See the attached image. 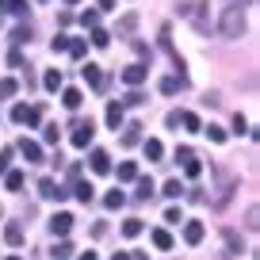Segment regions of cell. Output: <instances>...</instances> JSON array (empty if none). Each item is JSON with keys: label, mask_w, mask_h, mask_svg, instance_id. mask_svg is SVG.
<instances>
[{"label": "cell", "mask_w": 260, "mask_h": 260, "mask_svg": "<svg viewBox=\"0 0 260 260\" xmlns=\"http://www.w3.org/2000/svg\"><path fill=\"white\" fill-rule=\"evenodd\" d=\"M218 35L222 39H241L245 35V12L241 8H222V16H218Z\"/></svg>", "instance_id": "1"}, {"label": "cell", "mask_w": 260, "mask_h": 260, "mask_svg": "<svg viewBox=\"0 0 260 260\" xmlns=\"http://www.w3.org/2000/svg\"><path fill=\"white\" fill-rule=\"evenodd\" d=\"M180 16L191 19L199 31H211V19H207V4L203 0H191V4H180Z\"/></svg>", "instance_id": "2"}, {"label": "cell", "mask_w": 260, "mask_h": 260, "mask_svg": "<svg viewBox=\"0 0 260 260\" xmlns=\"http://www.w3.org/2000/svg\"><path fill=\"white\" fill-rule=\"evenodd\" d=\"M39 119H42V107H31V104L12 107V122H19V126H39Z\"/></svg>", "instance_id": "3"}, {"label": "cell", "mask_w": 260, "mask_h": 260, "mask_svg": "<svg viewBox=\"0 0 260 260\" xmlns=\"http://www.w3.org/2000/svg\"><path fill=\"white\" fill-rule=\"evenodd\" d=\"M92 134H96L92 119H77V122H73V134H69V138H73V146H77V149H88V146H92Z\"/></svg>", "instance_id": "4"}, {"label": "cell", "mask_w": 260, "mask_h": 260, "mask_svg": "<svg viewBox=\"0 0 260 260\" xmlns=\"http://www.w3.org/2000/svg\"><path fill=\"white\" fill-rule=\"evenodd\" d=\"M81 77L84 81H88V88H96V92H104L107 88V77H104V69H100V65H81Z\"/></svg>", "instance_id": "5"}, {"label": "cell", "mask_w": 260, "mask_h": 260, "mask_svg": "<svg viewBox=\"0 0 260 260\" xmlns=\"http://www.w3.org/2000/svg\"><path fill=\"white\" fill-rule=\"evenodd\" d=\"M176 161L184 165V172H187V176H199V172H203V165H199V157H195V153H191V149H187V146H184V149H176Z\"/></svg>", "instance_id": "6"}, {"label": "cell", "mask_w": 260, "mask_h": 260, "mask_svg": "<svg viewBox=\"0 0 260 260\" xmlns=\"http://www.w3.org/2000/svg\"><path fill=\"white\" fill-rule=\"evenodd\" d=\"M73 222H77V218H73V214H69V211H57L54 218H50V230H54L57 237H69V230H73Z\"/></svg>", "instance_id": "7"}, {"label": "cell", "mask_w": 260, "mask_h": 260, "mask_svg": "<svg viewBox=\"0 0 260 260\" xmlns=\"http://www.w3.org/2000/svg\"><path fill=\"white\" fill-rule=\"evenodd\" d=\"M39 195H42V199H57V203H61V199H65V187L61 184H57V180H39Z\"/></svg>", "instance_id": "8"}, {"label": "cell", "mask_w": 260, "mask_h": 260, "mask_svg": "<svg viewBox=\"0 0 260 260\" xmlns=\"http://www.w3.org/2000/svg\"><path fill=\"white\" fill-rule=\"evenodd\" d=\"M146 77H149V69H146V65H126V69H122V81H126L130 88H138V84L146 81Z\"/></svg>", "instance_id": "9"}, {"label": "cell", "mask_w": 260, "mask_h": 260, "mask_svg": "<svg viewBox=\"0 0 260 260\" xmlns=\"http://www.w3.org/2000/svg\"><path fill=\"white\" fill-rule=\"evenodd\" d=\"M19 153L27 157V165H39V161H42V146H39V142H31V138L19 142Z\"/></svg>", "instance_id": "10"}, {"label": "cell", "mask_w": 260, "mask_h": 260, "mask_svg": "<svg viewBox=\"0 0 260 260\" xmlns=\"http://www.w3.org/2000/svg\"><path fill=\"white\" fill-rule=\"evenodd\" d=\"M92 172H100V176H104V172H111V157L104 153V149H92Z\"/></svg>", "instance_id": "11"}, {"label": "cell", "mask_w": 260, "mask_h": 260, "mask_svg": "<svg viewBox=\"0 0 260 260\" xmlns=\"http://www.w3.org/2000/svg\"><path fill=\"white\" fill-rule=\"evenodd\" d=\"M4 241H8L12 249H19V245H23V226H19V222H8V226H4Z\"/></svg>", "instance_id": "12"}, {"label": "cell", "mask_w": 260, "mask_h": 260, "mask_svg": "<svg viewBox=\"0 0 260 260\" xmlns=\"http://www.w3.org/2000/svg\"><path fill=\"white\" fill-rule=\"evenodd\" d=\"M180 88H187V77H184V73H180V77H165V81H161V92H165V96H176Z\"/></svg>", "instance_id": "13"}, {"label": "cell", "mask_w": 260, "mask_h": 260, "mask_svg": "<svg viewBox=\"0 0 260 260\" xmlns=\"http://www.w3.org/2000/svg\"><path fill=\"white\" fill-rule=\"evenodd\" d=\"M61 104L69 107V111H77V107L84 104V92L81 88H61Z\"/></svg>", "instance_id": "14"}, {"label": "cell", "mask_w": 260, "mask_h": 260, "mask_svg": "<svg viewBox=\"0 0 260 260\" xmlns=\"http://www.w3.org/2000/svg\"><path fill=\"white\" fill-rule=\"evenodd\" d=\"M203 234H207L203 222H187V226H184V241L187 245H199V241H203Z\"/></svg>", "instance_id": "15"}, {"label": "cell", "mask_w": 260, "mask_h": 260, "mask_svg": "<svg viewBox=\"0 0 260 260\" xmlns=\"http://www.w3.org/2000/svg\"><path fill=\"white\" fill-rule=\"evenodd\" d=\"M138 138H142V122H126L122 126V146H138Z\"/></svg>", "instance_id": "16"}, {"label": "cell", "mask_w": 260, "mask_h": 260, "mask_svg": "<svg viewBox=\"0 0 260 260\" xmlns=\"http://www.w3.org/2000/svg\"><path fill=\"white\" fill-rule=\"evenodd\" d=\"M73 252H77V249H73V241H65V237H61V241L50 249V256H54V260H69Z\"/></svg>", "instance_id": "17"}, {"label": "cell", "mask_w": 260, "mask_h": 260, "mask_svg": "<svg viewBox=\"0 0 260 260\" xmlns=\"http://www.w3.org/2000/svg\"><path fill=\"white\" fill-rule=\"evenodd\" d=\"M104 119H107V126H111V130H119V126H122V104H107V115H104Z\"/></svg>", "instance_id": "18"}, {"label": "cell", "mask_w": 260, "mask_h": 260, "mask_svg": "<svg viewBox=\"0 0 260 260\" xmlns=\"http://www.w3.org/2000/svg\"><path fill=\"white\" fill-rule=\"evenodd\" d=\"M42 84H46V92H57V88H61V69H46Z\"/></svg>", "instance_id": "19"}, {"label": "cell", "mask_w": 260, "mask_h": 260, "mask_svg": "<svg viewBox=\"0 0 260 260\" xmlns=\"http://www.w3.org/2000/svg\"><path fill=\"white\" fill-rule=\"evenodd\" d=\"M149 241H153L157 249H172V234H169V230H153V234H149Z\"/></svg>", "instance_id": "20"}, {"label": "cell", "mask_w": 260, "mask_h": 260, "mask_svg": "<svg viewBox=\"0 0 260 260\" xmlns=\"http://www.w3.org/2000/svg\"><path fill=\"white\" fill-rule=\"evenodd\" d=\"M73 191H77V199H81V203H92V191H96V187H92L88 180H77Z\"/></svg>", "instance_id": "21"}, {"label": "cell", "mask_w": 260, "mask_h": 260, "mask_svg": "<svg viewBox=\"0 0 260 260\" xmlns=\"http://www.w3.org/2000/svg\"><path fill=\"white\" fill-rule=\"evenodd\" d=\"M180 126H187V130H203V122H199V115H195V111H180Z\"/></svg>", "instance_id": "22"}, {"label": "cell", "mask_w": 260, "mask_h": 260, "mask_svg": "<svg viewBox=\"0 0 260 260\" xmlns=\"http://www.w3.org/2000/svg\"><path fill=\"white\" fill-rule=\"evenodd\" d=\"M146 157H149V161H161V157H165V146H161L157 138H149V142H146Z\"/></svg>", "instance_id": "23"}, {"label": "cell", "mask_w": 260, "mask_h": 260, "mask_svg": "<svg viewBox=\"0 0 260 260\" xmlns=\"http://www.w3.org/2000/svg\"><path fill=\"white\" fill-rule=\"evenodd\" d=\"M122 203H126V195H122V191H107V199H104V207H107V211H119Z\"/></svg>", "instance_id": "24"}, {"label": "cell", "mask_w": 260, "mask_h": 260, "mask_svg": "<svg viewBox=\"0 0 260 260\" xmlns=\"http://www.w3.org/2000/svg\"><path fill=\"white\" fill-rule=\"evenodd\" d=\"M4 187H8V191H19V187H23V172H4Z\"/></svg>", "instance_id": "25"}, {"label": "cell", "mask_w": 260, "mask_h": 260, "mask_svg": "<svg viewBox=\"0 0 260 260\" xmlns=\"http://www.w3.org/2000/svg\"><path fill=\"white\" fill-rule=\"evenodd\" d=\"M142 234V218H126L122 222V237H138Z\"/></svg>", "instance_id": "26"}, {"label": "cell", "mask_w": 260, "mask_h": 260, "mask_svg": "<svg viewBox=\"0 0 260 260\" xmlns=\"http://www.w3.org/2000/svg\"><path fill=\"white\" fill-rule=\"evenodd\" d=\"M119 180H138V165L122 161V165H119Z\"/></svg>", "instance_id": "27"}, {"label": "cell", "mask_w": 260, "mask_h": 260, "mask_svg": "<svg viewBox=\"0 0 260 260\" xmlns=\"http://www.w3.org/2000/svg\"><path fill=\"white\" fill-rule=\"evenodd\" d=\"M134 195H138V199H149V195H153V180L142 176V180H138V191H134Z\"/></svg>", "instance_id": "28"}, {"label": "cell", "mask_w": 260, "mask_h": 260, "mask_svg": "<svg viewBox=\"0 0 260 260\" xmlns=\"http://www.w3.org/2000/svg\"><path fill=\"white\" fill-rule=\"evenodd\" d=\"M65 50H69V54H73V57H84V50H88V42H84V39H69V46H65Z\"/></svg>", "instance_id": "29"}, {"label": "cell", "mask_w": 260, "mask_h": 260, "mask_svg": "<svg viewBox=\"0 0 260 260\" xmlns=\"http://www.w3.org/2000/svg\"><path fill=\"white\" fill-rule=\"evenodd\" d=\"M107 42H111V35L104 27H92V46H107Z\"/></svg>", "instance_id": "30"}, {"label": "cell", "mask_w": 260, "mask_h": 260, "mask_svg": "<svg viewBox=\"0 0 260 260\" xmlns=\"http://www.w3.org/2000/svg\"><path fill=\"white\" fill-rule=\"evenodd\" d=\"M12 42H16V46L31 42V27H16V31H12Z\"/></svg>", "instance_id": "31"}, {"label": "cell", "mask_w": 260, "mask_h": 260, "mask_svg": "<svg viewBox=\"0 0 260 260\" xmlns=\"http://www.w3.org/2000/svg\"><path fill=\"white\" fill-rule=\"evenodd\" d=\"M165 195H169V199H180V195H184V184H180V180H169V184H165Z\"/></svg>", "instance_id": "32"}, {"label": "cell", "mask_w": 260, "mask_h": 260, "mask_svg": "<svg viewBox=\"0 0 260 260\" xmlns=\"http://www.w3.org/2000/svg\"><path fill=\"white\" fill-rule=\"evenodd\" d=\"M4 8H8L12 16H23V12H27V0H4Z\"/></svg>", "instance_id": "33"}, {"label": "cell", "mask_w": 260, "mask_h": 260, "mask_svg": "<svg viewBox=\"0 0 260 260\" xmlns=\"http://www.w3.org/2000/svg\"><path fill=\"white\" fill-rule=\"evenodd\" d=\"M222 237H226V245H230V252H241V237H237V234H234V230H226V234H222Z\"/></svg>", "instance_id": "34"}, {"label": "cell", "mask_w": 260, "mask_h": 260, "mask_svg": "<svg viewBox=\"0 0 260 260\" xmlns=\"http://www.w3.org/2000/svg\"><path fill=\"white\" fill-rule=\"evenodd\" d=\"M122 104H126V107H138V104H146V96L134 88V92H126V100H122Z\"/></svg>", "instance_id": "35"}, {"label": "cell", "mask_w": 260, "mask_h": 260, "mask_svg": "<svg viewBox=\"0 0 260 260\" xmlns=\"http://www.w3.org/2000/svg\"><path fill=\"white\" fill-rule=\"evenodd\" d=\"M207 138H211V142H218V146H222V142H226V130H222V126H207Z\"/></svg>", "instance_id": "36"}, {"label": "cell", "mask_w": 260, "mask_h": 260, "mask_svg": "<svg viewBox=\"0 0 260 260\" xmlns=\"http://www.w3.org/2000/svg\"><path fill=\"white\" fill-rule=\"evenodd\" d=\"M256 218H260V211H256V207H249V211H245V226H249V230H256V226H260Z\"/></svg>", "instance_id": "37"}, {"label": "cell", "mask_w": 260, "mask_h": 260, "mask_svg": "<svg viewBox=\"0 0 260 260\" xmlns=\"http://www.w3.org/2000/svg\"><path fill=\"white\" fill-rule=\"evenodd\" d=\"M16 96V81H0V100H8Z\"/></svg>", "instance_id": "38"}, {"label": "cell", "mask_w": 260, "mask_h": 260, "mask_svg": "<svg viewBox=\"0 0 260 260\" xmlns=\"http://www.w3.org/2000/svg\"><path fill=\"white\" fill-rule=\"evenodd\" d=\"M4 172H12V149L0 153V176H4Z\"/></svg>", "instance_id": "39"}, {"label": "cell", "mask_w": 260, "mask_h": 260, "mask_svg": "<svg viewBox=\"0 0 260 260\" xmlns=\"http://www.w3.org/2000/svg\"><path fill=\"white\" fill-rule=\"evenodd\" d=\"M57 138H61V134H57V126H42V142H50V146H54Z\"/></svg>", "instance_id": "40"}, {"label": "cell", "mask_w": 260, "mask_h": 260, "mask_svg": "<svg viewBox=\"0 0 260 260\" xmlns=\"http://www.w3.org/2000/svg\"><path fill=\"white\" fill-rule=\"evenodd\" d=\"M65 46H69V39H65V35H57V39H54V42H50V50H54V54H61V50H65Z\"/></svg>", "instance_id": "41"}, {"label": "cell", "mask_w": 260, "mask_h": 260, "mask_svg": "<svg viewBox=\"0 0 260 260\" xmlns=\"http://www.w3.org/2000/svg\"><path fill=\"white\" fill-rule=\"evenodd\" d=\"M81 23H84V27H100V16H96V12H84Z\"/></svg>", "instance_id": "42"}, {"label": "cell", "mask_w": 260, "mask_h": 260, "mask_svg": "<svg viewBox=\"0 0 260 260\" xmlns=\"http://www.w3.org/2000/svg\"><path fill=\"white\" fill-rule=\"evenodd\" d=\"M134 23H138V19H134V16H126V19L119 23V31H122V35H130V31H134Z\"/></svg>", "instance_id": "43"}, {"label": "cell", "mask_w": 260, "mask_h": 260, "mask_svg": "<svg viewBox=\"0 0 260 260\" xmlns=\"http://www.w3.org/2000/svg\"><path fill=\"white\" fill-rule=\"evenodd\" d=\"M234 130H237V134H245V130H249V122H245L241 115H234Z\"/></svg>", "instance_id": "44"}, {"label": "cell", "mask_w": 260, "mask_h": 260, "mask_svg": "<svg viewBox=\"0 0 260 260\" xmlns=\"http://www.w3.org/2000/svg\"><path fill=\"white\" fill-rule=\"evenodd\" d=\"M230 4H234V8H249L252 0H230Z\"/></svg>", "instance_id": "45"}, {"label": "cell", "mask_w": 260, "mask_h": 260, "mask_svg": "<svg viewBox=\"0 0 260 260\" xmlns=\"http://www.w3.org/2000/svg\"><path fill=\"white\" fill-rule=\"evenodd\" d=\"M126 260H146V252H130V256Z\"/></svg>", "instance_id": "46"}, {"label": "cell", "mask_w": 260, "mask_h": 260, "mask_svg": "<svg viewBox=\"0 0 260 260\" xmlns=\"http://www.w3.org/2000/svg\"><path fill=\"white\" fill-rule=\"evenodd\" d=\"M77 260H96V252H81V256H77Z\"/></svg>", "instance_id": "47"}, {"label": "cell", "mask_w": 260, "mask_h": 260, "mask_svg": "<svg viewBox=\"0 0 260 260\" xmlns=\"http://www.w3.org/2000/svg\"><path fill=\"white\" fill-rule=\"evenodd\" d=\"M100 8H115V0H100Z\"/></svg>", "instance_id": "48"}, {"label": "cell", "mask_w": 260, "mask_h": 260, "mask_svg": "<svg viewBox=\"0 0 260 260\" xmlns=\"http://www.w3.org/2000/svg\"><path fill=\"white\" fill-rule=\"evenodd\" d=\"M111 260H126V252H115V256H111Z\"/></svg>", "instance_id": "49"}, {"label": "cell", "mask_w": 260, "mask_h": 260, "mask_svg": "<svg viewBox=\"0 0 260 260\" xmlns=\"http://www.w3.org/2000/svg\"><path fill=\"white\" fill-rule=\"evenodd\" d=\"M65 4H81V0H65Z\"/></svg>", "instance_id": "50"}, {"label": "cell", "mask_w": 260, "mask_h": 260, "mask_svg": "<svg viewBox=\"0 0 260 260\" xmlns=\"http://www.w3.org/2000/svg\"><path fill=\"white\" fill-rule=\"evenodd\" d=\"M8 260H19V256H8Z\"/></svg>", "instance_id": "51"}, {"label": "cell", "mask_w": 260, "mask_h": 260, "mask_svg": "<svg viewBox=\"0 0 260 260\" xmlns=\"http://www.w3.org/2000/svg\"><path fill=\"white\" fill-rule=\"evenodd\" d=\"M39 4H42V0H39Z\"/></svg>", "instance_id": "52"}]
</instances>
